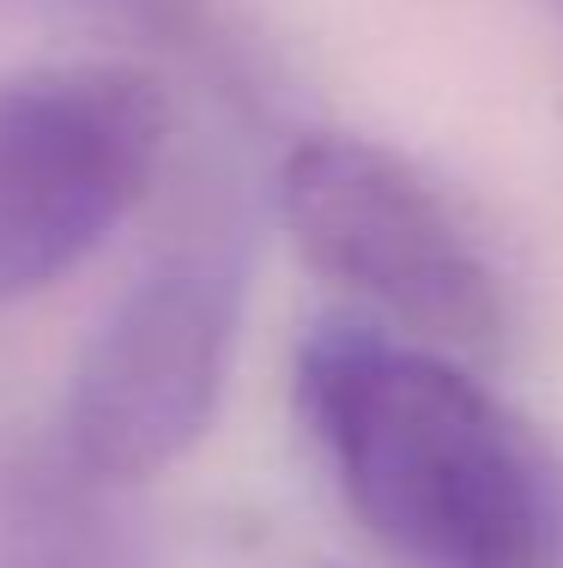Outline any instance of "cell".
Listing matches in <instances>:
<instances>
[{"mask_svg":"<svg viewBox=\"0 0 563 568\" xmlns=\"http://www.w3.org/2000/svg\"><path fill=\"white\" fill-rule=\"evenodd\" d=\"M7 532L12 568H145L122 520L103 508V490L79 484L61 459L19 484Z\"/></svg>","mask_w":563,"mask_h":568,"instance_id":"5","label":"cell"},{"mask_svg":"<svg viewBox=\"0 0 563 568\" xmlns=\"http://www.w3.org/2000/svg\"><path fill=\"white\" fill-rule=\"evenodd\" d=\"M279 219L328 284L419 345L491 357L509 333L503 278L461 212L400 152L358 133H310L279 164Z\"/></svg>","mask_w":563,"mask_h":568,"instance_id":"2","label":"cell"},{"mask_svg":"<svg viewBox=\"0 0 563 568\" xmlns=\"http://www.w3.org/2000/svg\"><path fill=\"white\" fill-rule=\"evenodd\" d=\"M237 321L243 266L231 254H177L133 278L73 363L61 466L91 490H128L170 471L224 399Z\"/></svg>","mask_w":563,"mask_h":568,"instance_id":"4","label":"cell"},{"mask_svg":"<svg viewBox=\"0 0 563 568\" xmlns=\"http://www.w3.org/2000/svg\"><path fill=\"white\" fill-rule=\"evenodd\" d=\"M298 405L352 514L412 568H563V459L449 351L333 315Z\"/></svg>","mask_w":563,"mask_h":568,"instance_id":"1","label":"cell"},{"mask_svg":"<svg viewBox=\"0 0 563 568\" xmlns=\"http://www.w3.org/2000/svg\"><path fill=\"white\" fill-rule=\"evenodd\" d=\"M170 98L128 61L0 73V308L49 291L152 194Z\"/></svg>","mask_w":563,"mask_h":568,"instance_id":"3","label":"cell"}]
</instances>
